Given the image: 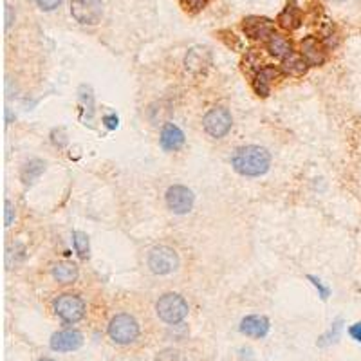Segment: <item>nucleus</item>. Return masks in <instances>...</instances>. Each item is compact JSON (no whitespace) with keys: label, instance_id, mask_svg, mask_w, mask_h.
I'll return each instance as SVG.
<instances>
[{"label":"nucleus","instance_id":"9b49d317","mask_svg":"<svg viewBox=\"0 0 361 361\" xmlns=\"http://www.w3.org/2000/svg\"><path fill=\"white\" fill-rule=\"evenodd\" d=\"M269 320L266 316H258V314H251L246 316L242 321H240V333L249 336V338H264L267 333H269Z\"/></svg>","mask_w":361,"mask_h":361},{"label":"nucleus","instance_id":"423d86ee","mask_svg":"<svg viewBox=\"0 0 361 361\" xmlns=\"http://www.w3.org/2000/svg\"><path fill=\"white\" fill-rule=\"evenodd\" d=\"M231 125H233V117H231L230 110L224 107L212 108L203 119V126L204 131H206V134H210L212 137H215V140L224 137V135L230 132Z\"/></svg>","mask_w":361,"mask_h":361},{"label":"nucleus","instance_id":"b1692460","mask_svg":"<svg viewBox=\"0 0 361 361\" xmlns=\"http://www.w3.org/2000/svg\"><path fill=\"white\" fill-rule=\"evenodd\" d=\"M36 4L44 11H53V9H56L62 4V0H36Z\"/></svg>","mask_w":361,"mask_h":361},{"label":"nucleus","instance_id":"ddd939ff","mask_svg":"<svg viewBox=\"0 0 361 361\" xmlns=\"http://www.w3.org/2000/svg\"><path fill=\"white\" fill-rule=\"evenodd\" d=\"M244 33L255 40L266 38V36L273 35V22L264 17H249L244 20Z\"/></svg>","mask_w":361,"mask_h":361},{"label":"nucleus","instance_id":"4be33fe9","mask_svg":"<svg viewBox=\"0 0 361 361\" xmlns=\"http://www.w3.org/2000/svg\"><path fill=\"white\" fill-rule=\"evenodd\" d=\"M153 361H188V360H186V356L179 351V349L170 347V349H162L161 352H158V356H156V360Z\"/></svg>","mask_w":361,"mask_h":361},{"label":"nucleus","instance_id":"412c9836","mask_svg":"<svg viewBox=\"0 0 361 361\" xmlns=\"http://www.w3.org/2000/svg\"><path fill=\"white\" fill-rule=\"evenodd\" d=\"M72 242H74V248H76V253L80 255L81 258L89 257V237L81 231H74L72 233Z\"/></svg>","mask_w":361,"mask_h":361},{"label":"nucleus","instance_id":"dca6fc26","mask_svg":"<svg viewBox=\"0 0 361 361\" xmlns=\"http://www.w3.org/2000/svg\"><path fill=\"white\" fill-rule=\"evenodd\" d=\"M53 278L58 284H72L78 278V267L72 262H58L53 266Z\"/></svg>","mask_w":361,"mask_h":361},{"label":"nucleus","instance_id":"20e7f679","mask_svg":"<svg viewBox=\"0 0 361 361\" xmlns=\"http://www.w3.org/2000/svg\"><path fill=\"white\" fill-rule=\"evenodd\" d=\"M53 307L56 316L65 324H78L85 316V302L78 294H60Z\"/></svg>","mask_w":361,"mask_h":361},{"label":"nucleus","instance_id":"c85d7f7f","mask_svg":"<svg viewBox=\"0 0 361 361\" xmlns=\"http://www.w3.org/2000/svg\"><path fill=\"white\" fill-rule=\"evenodd\" d=\"M6 11H8V24H6V27H9V26H11V8L8 6V9H6Z\"/></svg>","mask_w":361,"mask_h":361},{"label":"nucleus","instance_id":"4468645a","mask_svg":"<svg viewBox=\"0 0 361 361\" xmlns=\"http://www.w3.org/2000/svg\"><path fill=\"white\" fill-rule=\"evenodd\" d=\"M159 141H161L162 149L170 150V152H176V150H179L180 146L185 144V134H183V131H180L177 125L167 123V125L162 126Z\"/></svg>","mask_w":361,"mask_h":361},{"label":"nucleus","instance_id":"9d476101","mask_svg":"<svg viewBox=\"0 0 361 361\" xmlns=\"http://www.w3.org/2000/svg\"><path fill=\"white\" fill-rule=\"evenodd\" d=\"M212 63V53L208 47H203V45H195L192 49L186 53L185 58V67L186 71L194 72V74H201V72L206 71Z\"/></svg>","mask_w":361,"mask_h":361},{"label":"nucleus","instance_id":"1a4fd4ad","mask_svg":"<svg viewBox=\"0 0 361 361\" xmlns=\"http://www.w3.org/2000/svg\"><path fill=\"white\" fill-rule=\"evenodd\" d=\"M51 349L56 352H72L83 345V334L76 329L58 330L51 336Z\"/></svg>","mask_w":361,"mask_h":361},{"label":"nucleus","instance_id":"c756f323","mask_svg":"<svg viewBox=\"0 0 361 361\" xmlns=\"http://www.w3.org/2000/svg\"><path fill=\"white\" fill-rule=\"evenodd\" d=\"M38 361H54V360H51V358H42V360H38Z\"/></svg>","mask_w":361,"mask_h":361},{"label":"nucleus","instance_id":"6ab92c4d","mask_svg":"<svg viewBox=\"0 0 361 361\" xmlns=\"http://www.w3.org/2000/svg\"><path fill=\"white\" fill-rule=\"evenodd\" d=\"M280 26L285 27V29H294L300 24V15H298V8L294 4L287 6V8L280 13L278 17Z\"/></svg>","mask_w":361,"mask_h":361},{"label":"nucleus","instance_id":"bb28decb","mask_svg":"<svg viewBox=\"0 0 361 361\" xmlns=\"http://www.w3.org/2000/svg\"><path fill=\"white\" fill-rule=\"evenodd\" d=\"M309 278H311V280H312V284H314V285H316V287L320 289V293H321V298H324V300H325V298H327V296H329V289H327V287H324V285H321V282H320V280H316V278H312V276H309Z\"/></svg>","mask_w":361,"mask_h":361},{"label":"nucleus","instance_id":"5701e85b","mask_svg":"<svg viewBox=\"0 0 361 361\" xmlns=\"http://www.w3.org/2000/svg\"><path fill=\"white\" fill-rule=\"evenodd\" d=\"M208 0H180V6L190 11V13H199L201 9H204Z\"/></svg>","mask_w":361,"mask_h":361},{"label":"nucleus","instance_id":"aec40b11","mask_svg":"<svg viewBox=\"0 0 361 361\" xmlns=\"http://www.w3.org/2000/svg\"><path fill=\"white\" fill-rule=\"evenodd\" d=\"M342 325H343V320L334 321L333 327H330V329L327 330L324 336L318 338V347H329V345H333V343L338 342L339 334H342Z\"/></svg>","mask_w":361,"mask_h":361},{"label":"nucleus","instance_id":"0eeeda50","mask_svg":"<svg viewBox=\"0 0 361 361\" xmlns=\"http://www.w3.org/2000/svg\"><path fill=\"white\" fill-rule=\"evenodd\" d=\"M71 15L76 22L94 26L103 17V2L101 0H72Z\"/></svg>","mask_w":361,"mask_h":361},{"label":"nucleus","instance_id":"a211bd4d","mask_svg":"<svg viewBox=\"0 0 361 361\" xmlns=\"http://www.w3.org/2000/svg\"><path fill=\"white\" fill-rule=\"evenodd\" d=\"M307 67H309V63L305 62V58H302V56H298L294 53H291L287 58L282 60V69L287 74H291V76H302V74H305Z\"/></svg>","mask_w":361,"mask_h":361},{"label":"nucleus","instance_id":"7c9ffc66","mask_svg":"<svg viewBox=\"0 0 361 361\" xmlns=\"http://www.w3.org/2000/svg\"><path fill=\"white\" fill-rule=\"evenodd\" d=\"M333 2H345V0H333Z\"/></svg>","mask_w":361,"mask_h":361},{"label":"nucleus","instance_id":"f8f14e48","mask_svg":"<svg viewBox=\"0 0 361 361\" xmlns=\"http://www.w3.org/2000/svg\"><path fill=\"white\" fill-rule=\"evenodd\" d=\"M302 56L305 58V62L312 67H318L325 62V51L321 42L316 38V36H307L302 40Z\"/></svg>","mask_w":361,"mask_h":361},{"label":"nucleus","instance_id":"f3484780","mask_svg":"<svg viewBox=\"0 0 361 361\" xmlns=\"http://www.w3.org/2000/svg\"><path fill=\"white\" fill-rule=\"evenodd\" d=\"M267 49H269V53L273 54L275 58L284 60L287 58L289 54L293 53V45H291V42H289L287 38H284L282 35L273 33V35L269 36V40H267Z\"/></svg>","mask_w":361,"mask_h":361},{"label":"nucleus","instance_id":"f03ea898","mask_svg":"<svg viewBox=\"0 0 361 361\" xmlns=\"http://www.w3.org/2000/svg\"><path fill=\"white\" fill-rule=\"evenodd\" d=\"M140 324L132 314H116L108 324V336L117 345H128L140 338Z\"/></svg>","mask_w":361,"mask_h":361},{"label":"nucleus","instance_id":"cd10ccee","mask_svg":"<svg viewBox=\"0 0 361 361\" xmlns=\"http://www.w3.org/2000/svg\"><path fill=\"white\" fill-rule=\"evenodd\" d=\"M105 125L108 126V128H116L117 126V117L116 116H105Z\"/></svg>","mask_w":361,"mask_h":361},{"label":"nucleus","instance_id":"39448f33","mask_svg":"<svg viewBox=\"0 0 361 361\" xmlns=\"http://www.w3.org/2000/svg\"><path fill=\"white\" fill-rule=\"evenodd\" d=\"M149 267L156 275H170L179 267V257L176 249L168 246H156L149 253Z\"/></svg>","mask_w":361,"mask_h":361},{"label":"nucleus","instance_id":"2eb2a0df","mask_svg":"<svg viewBox=\"0 0 361 361\" xmlns=\"http://www.w3.org/2000/svg\"><path fill=\"white\" fill-rule=\"evenodd\" d=\"M278 72H280L278 69L269 67V65H264V67L257 72V76H255V80H253V87H255V90H257L258 96L269 94L271 81L278 76Z\"/></svg>","mask_w":361,"mask_h":361},{"label":"nucleus","instance_id":"a878e982","mask_svg":"<svg viewBox=\"0 0 361 361\" xmlns=\"http://www.w3.org/2000/svg\"><path fill=\"white\" fill-rule=\"evenodd\" d=\"M13 222V204L11 201H6V226H11Z\"/></svg>","mask_w":361,"mask_h":361},{"label":"nucleus","instance_id":"f257e3e1","mask_svg":"<svg viewBox=\"0 0 361 361\" xmlns=\"http://www.w3.org/2000/svg\"><path fill=\"white\" fill-rule=\"evenodd\" d=\"M231 165H233V168L239 171L240 176L258 177L264 176L269 170L271 156L266 149L249 144V146H242V149L235 150L233 158H231Z\"/></svg>","mask_w":361,"mask_h":361},{"label":"nucleus","instance_id":"7ed1b4c3","mask_svg":"<svg viewBox=\"0 0 361 361\" xmlns=\"http://www.w3.org/2000/svg\"><path fill=\"white\" fill-rule=\"evenodd\" d=\"M156 311H158V316L165 324L176 325L180 324L188 316V303L180 294L167 293L158 300Z\"/></svg>","mask_w":361,"mask_h":361},{"label":"nucleus","instance_id":"6e6552de","mask_svg":"<svg viewBox=\"0 0 361 361\" xmlns=\"http://www.w3.org/2000/svg\"><path fill=\"white\" fill-rule=\"evenodd\" d=\"M195 195L183 185H174L167 190V206L177 215H185L194 208Z\"/></svg>","mask_w":361,"mask_h":361},{"label":"nucleus","instance_id":"393cba45","mask_svg":"<svg viewBox=\"0 0 361 361\" xmlns=\"http://www.w3.org/2000/svg\"><path fill=\"white\" fill-rule=\"evenodd\" d=\"M349 334H351L352 339H356V342L361 343V321H358V324H354L349 329Z\"/></svg>","mask_w":361,"mask_h":361}]
</instances>
